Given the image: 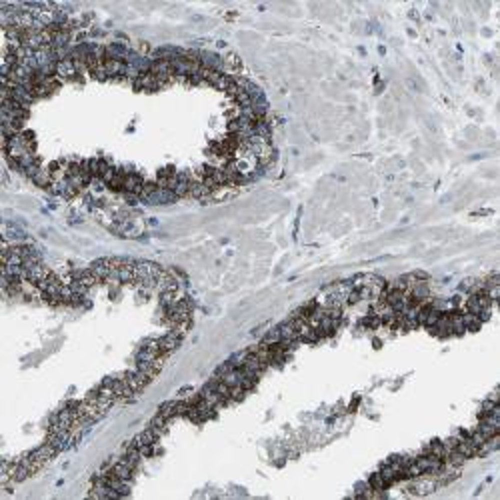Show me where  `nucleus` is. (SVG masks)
<instances>
[{"label":"nucleus","mask_w":500,"mask_h":500,"mask_svg":"<svg viewBox=\"0 0 500 500\" xmlns=\"http://www.w3.org/2000/svg\"><path fill=\"white\" fill-rule=\"evenodd\" d=\"M368 484H370L372 488H376V490H384V488H388V482L382 478V474H380L378 470H376V472L368 478Z\"/></svg>","instance_id":"nucleus-2"},{"label":"nucleus","mask_w":500,"mask_h":500,"mask_svg":"<svg viewBox=\"0 0 500 500\" xmlns=\"http://www.w3.org/2000/svg\"><path fill=\"white\" fill-rule=\"evenodd\" d=\"M182 332H178V330H170L166 336H162V338H158L160 340V350L164 352V354H170L174 348H178V344L182 342Z\"/></svg>","instance_id":"nucleus-1"}]
</instances>
